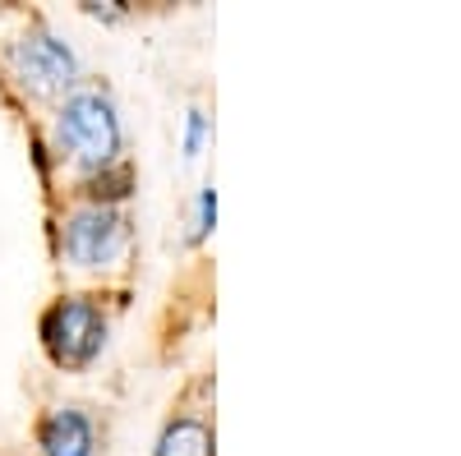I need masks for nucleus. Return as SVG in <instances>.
I'll use <instances>...</instances> for the list:
<instances>
[{"mask_svg":"<svg viewBox=\"0 0 461 456\" xmlns=\"http://www.w3.org/2000/svg\"><path fill=\"white\" fill-rule=\"evenodd\" d=\"M42 456H93V425L79 410H56L37 429Z\"/></svg>","mask_w":461,"mask_h":456,"instance_id":"39448f33","label":"nucleus"},{"mask_svg":"<svg viewBox=\"0 0 461 456\" xmlns=\"http://www.w3.org/2000/svg\"><path fill=\"white\" fill-rule=\"evenodd\" d=\"M42 341H47V355L60 369H84L97 360L102 341H106V318L93 300L84 295H69L56 300L51 309L42 314Z\"/></svg>","mask_w":461,"mask_h":456,"instance_id":"f257e3e1","label":"nucleus"},{"mask_svg":"<svg viewBox=\"0 0 461 456\" xmlns=\"http://www.w3.org/2000/svg\"><path fill=\"white\" fill-rule=\"evenodd\" d=\"M130 184H134L130 166H102V171L84 184V194L93 199V208H106L111 199H125V194H130Z\"/></svg>","mask_w":461,"mask_h":456,"instance_id":"0eeeda50","label":"nucleus"},{"mask_svg":"<svg viewBox=\"0 0 461 456\" xmlns=\"http://www.w3.org/2000/svg\"><path fill=\"white\" fill-rule=\"evenodd\" d=\"M10 60H14V74L28 88H37V93H56V88L74 84V69H79V65H74V51L60 42V37H51V32L19 37Z\"/></svg>","mask_w":461,"mask_h":456,"instance_id":"20e7f679","label":"nucleus"},{"mask_svg":"<svg viewBox=\"0 0 461 456\" xmlns=\"http://www.w3.org/2000/svg\"><path fill=\"white\" fill-rule=\"evenodd\" d=\"M158 456H212V434L208 425L199 420H176L167 425L162 443H158Z\"/></svg>","mask_w":461,"mask_h":456,"instance_id":"423d86ee","label":"nucleus"},{"mask_svg":"<svg viewBox=\"0 0 461 456\" xmlns=\"http://www.w3.org/2000/svg\"><path fill=\"white\" fill-rule=\"evenodd\" d=\"M125 249V221L111 208H84L65 221V254L79 268H106Z\"/></svg>","mask_w":461,"mask_h":456,"instance_id":"7ed1b4c3","label":"nucleus"},{"mask_svg":"<svg viewBox=\"0 0 461 456\" xmlns=\"http://www.w3.org/2000/svg\"><path fill=\"white\" fill-rule=\"evenodd\" d=\"M60 143L74 148L84 162L93 166H111L115 148H121V125H115V111L106 102V93H74L60 111Z\"/></svg>","mask_w":461,"mask_h":456,"instance_id":"f03ea898","label":"nucleus"}]
</instances>
